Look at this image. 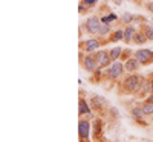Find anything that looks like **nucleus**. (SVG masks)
I'll use <instances>...</instances> for the list:
<instances>
[{"label":"nucleus","mask_w":153,"mask_h":142,"mask_svg":"<svg viewBox=\"0 0 153 142\" xmlns=\"http://www.w3.org/2000/svg\"><path fill=\"white\" fill-rule=\"evenodd\" d=\"M121 55V48H115L110 50V60L112 61H116V58H118Z\"/></svg>","instance_id":"9d476101"},{"label":"nucleus","mask_w":153,"mask_h":142,"mask_svg":"<svg viewBox=\"0 0 153 142\" xmlns=\"http://www.w3.org/2000/svg\"><path fill=\"white\" fill-rule=\"evenodd\" d=\"M142 83V79L139 78V76H136V75H132V76H129L127 79H125V83H124V86H125V89H129V90H135L139 84Z\"/></svg>","instance_id":"f257e3e1"},{"label":"nucleus","mask_w":153,"mask_h":142,"mask_svg":"<svg viewBox=\"0 0 153 142\" xmlns=\"http://www.w3.org/2000/svg\"><path fill=\"white\" fill-rule=\"evenodd\" d=\"M121 72H123V66H121V63L115 61V63L110 66V69H109V75H110L112 78H116V76H118Z\"/></svg>","instance_id":"39448f33"},{"label":"nucleus","mask_w":153,"mask_h":142,"mask_svg":"<svg viewBox=\"0 0 153 142\" xmlns=\"http://www.w3.org/2000/svg\"><path fill=\"white\" fill-rule=\"evenodd\" d=\"M149 9H150V11L153 12V3H150V5H149Z\"/></svg>","instance_id":"aec40b11"},{"label":"nucleus","mask_w":153,"mask_h":142,"mask_svg":"<svg viewBox=\"0 0 153 142\" xmlns=\"http://www.w3.org/2000/svg\"><path fill=\"white\" fill-rule=\"evenodd\" d=\"M84 48H86L87 52H92V50H95V49L100 48V43H98L96 40H87V41L84 43Z\"/></svg>","instance_id":"6e6552de"},{"label":"nucleus","mask_w":153,"mask_h":142,"mask_svg":"<svg viewBox=\"0 0 153 142\" xmlns=\"http://www.w3.org/2000/svg\"><path fill=\"white\" fill-rule=\"evenodd\" d=\"M152 90H153V81H152Z\"/></svg>","instance_id":"4be33fe9"},{"label":"nucleus","mask_w":153,"mask_h":142,"mask_svg":"<svg viewBox=\"0 0 153 142\" xmlns=\"http://www.w3.org/2000/svg\"><path fill=\"white\" fill-rule=\"evenodd\" d=\"M95 2H96V0H84V5H86V6H91V5H94Z\"/></svg>","instance_id":"6ab92c4d"},{"label":"nucleus","mask_w":153,"mask_h":142,"mask_svg":"<svg viewBox=\"0 0 153 142\" xmlns=\"http://www.w3.org/2000/svg\"><path fill=\"white\" fill-rule=\"evenodd\" d=\"M152 57H153V54L150 50H146V49H141V50H138L136 54H135V58H136L138 61H141V63H146V61H149Z\"/></svg>","instance_id":"f03ea898"},{"label":"nucleus","mask_w":153,"mask_h":142,"mask_svg":"<svg viewBox=\"0 0 153 142\" xmlns=\"http://www.w3.org/2000/svg\"><path fill=\"white\" fill-rule=\"evenodd\" d=\"M133 115H135L136 118H142L144 112H142V110H139V109H135V110H133Z\"/></svg>","instance_id":"2eb2a0df"},{"label":"nucleus","mask_w":153,"mask_h":142,"mask_svg":"<svg viewBox=\"0 0 153 142\" xmlns=\"http://www.w3.org/2000/svg\"><path fill=\"white\" fill-rule=\"evenodd\" d=\"M95 60H96V63L98 64H101V66H107L109 64V55L106 54V52H98V54L95 55Z\"/></svg>","instance_id":"423d86ee"},{"label":"nucleus","mask_w":153,"mask_h":142,"mask_svg":"<svg viewBox=\"0 0 153 142\" xmlns=\"http://www.w3.org/2000/svg\"><path fill=\"white\" fill-rule=\"evenodd\" d=\"M109 25H101V28H100V31H98V32H100L101 35H104V34H107V32H109Z\"/></svg>","instance_id":"4468645a"},{"label":"nucleus","mask_w":153,"mask_h":142,"mask_svg":"<svg viewBox=\"0 0 153 142\" xmlns=\"http://www.w3.org/2000/svg\"><path fill=\"white\" fill-rule=\"evenodd\" d=\"M139 66V61L135 58V60H127V63H125V69L129 70V72H132V70H136Z\"/></svg>","instance_id":"1a4fd4ad"},{"label":"nucleus","mask_w":153,"mask_h":142,"mask_svg":"<svg viewBox=\"0 0 153 142\" xmlns=\"http://www.w3.org/2000/svg\"><path fill=\"white\" fill-rule=\"evenodd\" d=\"M80 113H89V107L84 99H80Z\"/></svg>","instance_id":"f8f14e48"},{"label":"nucleus","mask_w":153,"mask_h":142,"mask_svg":"<svg viewBox=\"0 0 153 142\" xmlns=\"http://www.w3.org/2000/svg\"><path fill=\"white\" fill-rule=\"evenodd\" d=\"M86 26H87V31L89 32H98V31H100V28H101V25H100V22H98L96 17L89 19L87 23H86Z\"/></svg>","instance_id":"7ed1b4c3"},{"label":"nucleus","mask_w":153,"mask_h":142,"mask_svg":"<svg viewBox=\"0 0 153 142\" xmlns=\"http://www.w3.org/2000/svg\"><path fill=\"white\" fill-rule=\"evenodd\" d=\"M149 102H152V104H153V95H152L150 98H149Z\"/></svg>","instance_id":"412c9836"},{"label":"nucleus","mask_w":153,"mask_h":142,"mask_svg":"<svg viewBox=\"0 0 153 142\" xmlns=\"http://www.w3.org/2000/svg\"><path fill=\"white\" fill-rule=\"evenodd\" d=\"M135 41H136V43H144V41H146V38H142V35H136Z\"/></svg>","instance_id":"a211bd4d"},{"label":"nucleus","mask_w":153,"mask_h":142,"mask_svg":"<svg viewBox=\"0 0 153 142\" xmlns=\"http://www.w3.org/2000/svg\"><path fill=\"white\" fill-rule=\"evenodd\" d=\"M121 38H124V32L118 31V32L115 34V40H121Z\"/></svg>","instance_id":"dca6fc26"},{"label":"nucleus","mask_w":153,"mask_h":142,"mask_svg":"<svg viewBox=\"0 0 153 142\" xmlns=\"http://www.w3.org/2000/svg\"><path fill=\"white\" fill-rule=\"evenodd\" d=\"M89 130H91V125H89V122H87V121H80V124H78L80 136L86 139V138L89 136Z\"/></svg>","instance_id":"20e7f679"},{"label":"nucleus","mask_w":153,"mask_h":142,"mask_svg":"<svg viewBox=\"0 0 153 142\" xmlns=\"http://www.w3.org/2000/svg\"><path fill=\"white\" fill-rule=\"evenodd\" d=\"M147 38H153V28H147Z\"/></svg>","instance_id":"f3484780"},{"label":"nucleus","mask_w":153,"mask_h":142,"mask_svg":"<svg viewBox=\"0 0 153 142\" xmlns=\"http://www.w3.org/2000/svg\"><path fill=\"white\" fill-rule=\"evenodd\" d=\"M84 67H86V70H89V72L95 70V67H96V60L92 58V57H86V58H84Z\"/></svg>","instance_id":"0eeeda50"},{"label":"nucleus","mask_w":153,"mask_h":142,"mask_svg":"<svg viewBox=\"0 0 153 142\" xmlns=\"http://www.w3.org/2000/svg\"><path fill=\"white\" fill-rule=\"evenodd\" d=\"M141 110L144 112V115H152V113H153V104H152V102H147Z\"/></svg>","instance_id":"9b49d317"},{"label":"nucleus","mask_w":153,"mask_h":142,"mask_svg":"<svg viewBox=\"0 0 153 142\" xmlns=\"http://www.w3.org/2000/svg\"><path fill=\"white\" fill-rule=\"evenodd\" d=\"M133 34H135L133 28H127V29H125V32H124V38H125V41H129V40L133 37Z\"/></svg>","instance_id":"ddd939ff"}]
</instances>
